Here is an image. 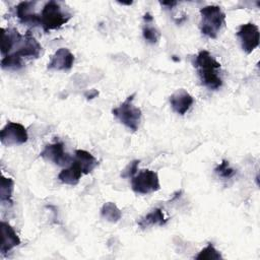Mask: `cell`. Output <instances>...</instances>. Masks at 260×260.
<instances>
[{
    "label": "cell",
    "instance_id": "484cf974",
    "mask_svg": "<svg viewBox=\"0 0 260 260\" xmlns=\"http://www.w3.org/2000/svg\"><path fill=\"white\" fill-rule=\"evenodd\" d=\"M160 4L164 5V6H168L169 8H172L173 6H175L177 4V2H175V1H173V2H160Z\"/></svg>",
    "mask_w": 260,
    "mask_h": 260
},
{
    "label": "cell",
    "instance_id": "ffe728a7",
    "mask_svg": "<svg viewBox=\"0 0 260 260\" xmlns=\"http://www.w3.org/2000/svg\"><path fill=\"white\" fill-rule=\"evenodd\" d=\"M14 182L11 178H6L4 176L1 177L0 184V200L2 203H9L12 205V192H13Z\"/></svg>",
    "mask_w": 260,
    "mask_h": 260
},
{
    "label": "cell",
    "instance_id": "4fadbf2b",
    "mask_svg": "<svg viewBox=\"0 0 260 260\" xmlns=\"http://www.w3.org/2000/svg\"><path fill=\"white\" fill-rule=\"evenodd\" d=\"M1 233H2V243H1V254H5L12 250L14 247L20 244V239L17 236L14 229L5 221H1Z\"/></svg>",
    "mask_w": 260,
    "mask_h": 260
},
{
    "label": "cell",
    "instance_id": "5bb4252c",
    "mask_svg": "<svg viewBox=\"0 0 260 260\" xmlns=\"http://www.w3.org/2000/svg\"><path fill=\"white\" fill-rule=\"evenodd\" d=\"M82 171L79 167V165L73 160L72 164L66 168V169H63L59 175H58V179L63 183V184H66V185H71V186H74V185H77L81 176H82Z\"/></svg>",
    "mask_w": 260,
    "mask_h": 260
},
{
    "label": "cell",
    "instance_id": "8992f818",
    "mask_svg": "<svg viewBox=\"0 0 260 260\" xmlns=\"http://www.w3.org/2000/svg\"><path fill=\"white\" fill-rule=\"evenodd\" d=\"M28 135L25 127L16 122H8L0 132V140L3 145H20L27 141Z\"/></svg>",
    "mask_w": 260,
    "mask_h": 260
},
{
    "label": "cell",
    "instance_id": "5b68a950",
    "mask_svg": "<svg viewBox=\"0 0 260 260\" xmlns=\"http://www.w3.org/2000/svg\"><path fill=\"white\" fill-rule=\"evenodd\" d=\"M131 188L136 194L146 195L159 190V180L155 172L143 170L131 178Z\"/></svg>",
    "mask_w": 260,
    "mask_h": 260
},
{
    "label": "cell",
    "instance_id": "6da1fadb",
    "mask_svg": "<svg viewBox=\"0 0 260 260\" xmlns=\"http://www.w3.org/2000/svg\"><path fill=\"white\" fill-rule=\"evenodd\" d=\"M194 66L197 68L201 83L204 86L211 90H216L222 85V79L217 72L220 68V63L208 51L201 50L196 55Z\"/></svg>",
    "mask_w": 260,
    "mask_h": 260
},
{
    "label": "cell",
    "instance_id": "2e32d148",
    "mask_svg": "<svg viewBox=\"0 0 260 260\" xmlns=\"http://www.w3.org/2000/svg\"><path fill=\"white\" fill-rule=\"evenodd\" d=\"M167 218L164 215V212L160 208H154L148 212L145 216L140 218L137 221V224L141 229H146L152 225H164L167 222Z\"/></svg>",
    "mask_w": 260,
    "mask_h": 260
},
{
    "label": "cell",
    "instance_id": "7a4b0ae2",
    "mask_svg": "<svg viewBox=\"0 0 260 260\" xmlns=\"http://www.w3.org/2000/svg\"><path fill=\"white\" fill-rule=\"evenodd\" d=\"M200 15L201 32L210 39H216L220 28L224 24V12L217 5H207L200 9Z\"/></svg>",
    "mask_w": 260,
    "mask_h": 260
},
{
    "label": "cell",
    "instance_id": "7402d4cb",
    "mask_svg": "<svg viewBox=\"0 0 260 260\" xmlns=\"http://www.w3.org/2000/svg\"><path fill=\"white\" fill-rule=\"evenodd\" d=\"M221 258V254L214 248L212 243H208V245L203 248L195 257L196 260H218Z\"/></svg>",
    "mask_w": 260,
    "mask_h": 260
},
{
    "label": "cell",
    "instance_id": "ba28073f",
    "mask_svg": "<svg viewBox=\"0 0 260 260\" xmlns=\"http://www.w3.org/2000/svg\"><path fill=\"white\" fill-rule=\"evenodd\" d=\"M14 48L17 49L15 53H17L20 57L29 58H38L42 50V46L32 36L30 30H27L24 36L20 35L18 37Z\"/></svg>",
    "mask_w": 260,
    "mask_h": 260
},
{
    "label": "cell",
    "instance_id": "9c48e42d",
    "mask_svg": "<svg viewBox=\"0 0 260 260\" xmlns=\"http://www.w3.org/2000/svg\"><path fill=\"white\" fill-rule=\"evenodd\" d=\"M40 156L45 160L54 162L57 166H66L73 161L72 157L64 151V144L62 142H55L47 144L45 148L41 151Z\"/></svg>",
    "mask_w": 260,
    "mask_h": 260
},
{
    "label": "cell",
    "instance_id": "8fae6325",
    "mask_svg": "<svg viewBox=\"0 0 260 260\" xmlns=\"http://www.w3.org/2000/svg\"><path fill=\"white\" fill-rule=\"evenodd\" d=\"M74 63V55L66 48H59L51 57L48 63V69L50 70H69Z\"/></svg>",
    "mask_w": 260,
    "mask_h": 260
},
{
    "label": "cell",
    "instance_id": "9a60e30c",
    "mask_svg": "<svg viewBox=\"0 0 260 260\" xmlns=\"http://www.w3.org/2000/svg\"><path fill=\"white\" fill-rule=\"evenodd\" d=\"M80 167L82 173L87 175L91 173L99 165L96 158L88 151L84 149H77L75 150V159H74Z\"/></svg>",
    "mask_w": 260,
    "mask_h": 260
},
{
    "label": "cell",
    "instance_id": "7c38bea8",
    "mask_svg": "<svg viewBox=\"0 0 260 260\" xmlns=\"http://www.w3.org/2000/svg\"><path fill=\"white\" fill-rule=\"evenodd\" d=\"M194 103L193 96L184 88H180L170 96V104L173 111L179 115H185Z\"/></svg>",
    "mask_w": 260,
    "mask_h": 260
},
{
    "label": "cell",
    "instance_id": "277c9868",
    "mask_svg": "<svg viewBox=\"0 0 260 260\" xmlns=\"http://www.w3.org/2000/svg\"><path fill=\"white\" fill-rule=\"evenodd\" d=\"M135 93L129 95L119 107L112 110L113 115L128 129L135 132L137 131L141 121V110L133 105Z\"/></svg>",
    "mask_w": 260,
    "mask_h": 260
},
{
    "label": "cell",
    "instance_id": "d6986e66",
    "mask_svg": "<svg viewBox=\"0 0 260 260\" xmlns=\"http://www.w3.org/2000/svg\"><path fill=\"white\" fill-rule=\"evenodd\" d=\"M101 215L110 222H118L122 217V211L114 202H106L101 208Z\"/></svg>",
    "mask_w": 260,
    "mask_h": 260
},
{
    "label": "cell",
    "instance_id": "cb8c5ba5",
    "mask_svg": "<svg viewBox=\"0 0 260 260\" xmlns=\"http://www.w3.org/2000/svg\"><path fill=\"white\" fill-rule=\"evenodd\" d=\"M139 162H140L139 159H134L130 164H128V166L122 171L121 177L122 178H132L133 176H135L136 172L138 171Z\"/></svg>",
    "mask_w": 260,
    "mask_h": 260
},
{
    "label": "cell",
    "instance_id": "52a82bcc",
    "mask_svg": "<svg viewBox=\"0 0 260 260\" xmlns=\"http://www.w3.org/2000/svg\"><path fill=\"white\" fill-rule=\"evenodd\" d=\"M236 35L239 38L242 49L246 54H251L259 46V42H260L259 28L256 24L252 22H248L240 25Z\"/></svg>",
    "mask_w": 260,
    "mask_h": 260
},
{
    "label": "cell",
    "instance_id": "3957f363",
    "mask_svg": "<svg viewBox=\"0 0 260 260\" xmlns=\"http://www.w3.org/2000/svg\"><path fill=\"white\" fill-rule=\"evenodd\" d=\"M41 26L45 32L60 28L71 17L69 13L62 11L60 4L56 1H49L45 4L41 12Z\"/></svg>",
    "mask_w": 260,
    "mask_h": 260
},
{
    "label": "cell",
    "instance_id": "30bf717a",
    "mask_svg": "<svg viewBox=\"0 0 260 260\" xmlns=\"http://www.w3.org/2000/svg\"><path fill=\"white\" fill-rule=\"evenodd\" d=\"M36 2L22 1L15 6V13L18 20L26 25H41V15L34 12Z\"/></svg>",
    "mask_w": 260,
    "mask_h": 260
},
{
    "label": "cell",
    "instance_id": "e0dca14e",
    "mask_svg": "<svg viewBox=\"0 0 260 260\" xmlns=\"http://www.w3.org/2000/svg\"><path fill=\"white\" fill-rule=\"evenodd\" d=\"M143 19L145 21V24H144L143 29H142L143 38L146 42H148L150 44H155L158 41L159 37H160V32L153 25V17L150 13L146 12L143 16Z\"/></svg>",
    "mask_w": 260,
    "mask_h": 260
},
{
    "label": "cell",
    "instance_id": "ac0fdd59",
    "mask_svg": "<svg viewBox=\"0 0 260 260\" xmlns=\"http://www.w3.org/2000/svg\"><path fill=\"white\" fill-rule=\"evenodd\" d=\"M1 35H2V42H1V54L4 56L10 54V51L14 48L16 39L19 35V32L12 28V29H5L1 28Z\"/></svg>",
    "mask_w": 260,
    "mask_h": 260
},
{
    "label": "cell",
    "instance_id": "44dd1931",
    "mask_svg": "<svg viewBox=\"0 0 260 260\" xmlns=\"http://www.w3.org/2000/svg\"><path fill=\"white\" fill-rule=\"evenodd\" d=\"M23 66L22 57H20L17 53L13 52L6 56H4L1 60V67L3 69H12L18 70Z\"/></svg>",
    "mask_w": 260,
    "mask_h": 260
},
{
    "label": "cell",
    "instance_id": "603a6c76",
    "mask_svg": "<svg viewBox=\"0 0 260 260\" xmlns=\"http://www.w3.org/2000/svg\"><path fill=\"white\" fill-rule=\"evenodd\" d=\"M214 172L220 177V178H223V179H230L232 178L235 174H236V171L230 167V164L228 160L223 159L220 164H218L216 166V168L214 169Z\"/></svg>",
    "mask_w": 260,
    "mask_h": 260
},
{
    "label": "cell",
    "instance_id": "d4e9b609",
    "mask_svg": "<svg viewBox=\"0 0 260 260\" xmlns=\"http://www.w3.org/2000/svg\"><path fill=\"white\" fill-rule=\"evenodd\" d=\"M84 95H85V98L87 100H92V99H94V98H96L99 95V91L96 89H90L89 91L85 92Z\"/></svg>",
    "mask_w": 260,
    "mask_h": 260
}]
</instances>
